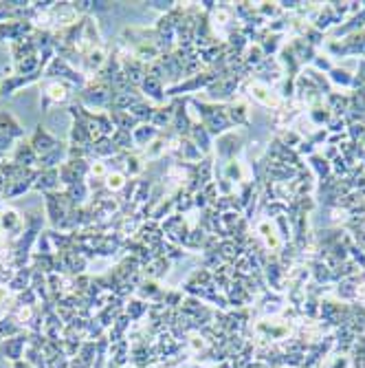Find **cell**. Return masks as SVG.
Wrapping results in <instances>:
<instances>
[{
    "label": "cell",
    "instance_id": "5b68a950",
    "mask_svg": "<svg viewBox=\"0 0 365 368\" xmlns=\"http://www.w3.org/2000/svg\"><path fill=\"white\" fill-rule=\"evenodd\" d=\"M38 154H35L33 146L31 144H24V141H20V144L14 148V163L18 165H24V168H33L35 163H38Z\"/></svg>",
    "mask_w": 365,
    "mask_h": 368
},
{
    "label": "cell",
    "instance_id": "52a82bcc",
    "mask_svg": "<svg viewBox=\"0 0 365 368\" xmlns=\"http://www.w3.org/2000/svg\"><path fill=\"white\" fill-rule=\"evenodd\" d=\"M0 82H3V75H0Z\"/></svg>",
    "mask_w": 365,
    "mask_h": 368
},
{
    "label": "cell",
    "instance_id": "6da1fadb",
    "mask_svg": "<svg viewBox=\"0 0 365 368\" xmlns=\"http://www.w3.org/2000/svg\"><path fill=\"white\" fill-rule=\"evenodd\" d=\"M79 100L88 106H97V109H102V106H108V102L113 100V93H108L106 84H88L79 91Z\"/></svg>",
    "mask_w": 365,
    "mask_h": 368
},
{
    "label": "cell",
    "instance_id": "277c9868",
    "mask_svg": "<svg viewBox=\"0 0 365 368\" xmlns=\"http://www.w3.org/2000/svg\"><path fill=\"white\" fill-rule=\"evenodd\" d=\"M0 135H5L9 139H20L24 137V128L11 113L0 111Z\"/></svg>",
    "mask_w": 365,
    "mask_h": 368
},
{
    "label": "cell",
    "instance_id": "3957f363",
    "mask_svg": "<svg viewBox=\"0 0 365 368\" xmlns=\"http://www.w3.org/2000/svg\"><path fill=\"white\" fill-rule=\"evenodd\" d=\"M42 98H44V109L48 104H59V102H66L68 98V84L62 80H57V82H48V84L44 86V93H42Z\"/></svg>",
    "mask_w": 365,
    "mask_h": 368
},
{
    "label": "cell",
    "instance_id": "8992f818",
    "mask_svg": "<svg viewBox=\"0 0 365 368\" xmlns=\"http://www.w3.org/2000/svg\"><path fill=\"white\" fill-rule=\"evenodd\" d=\"M106 187H108V190H121V187H124V174H119V172L108 174V183H106Z\"/></svg>",
    "mask_w": 365,
    "mask_h": 368
},
{
    "label": "cell",
    "instance_id": "7a4b0ae2",
    "mask_svg": "<svg viewBox=\"0 0 365 368\" xmlns=\"http://www.w3.org/2000/svg\"><path fill=\"white\" fill-rule=\"evenodd\" d=\"M29 144L33 146V150H35V154H38V157H44V154H48V152L55 150L59 146V141L51 133H46L44 126H38V130L33 133Z\"/></svg>",
    "mask_w": 365,
    "mask_h": 368
}]
</instances>
